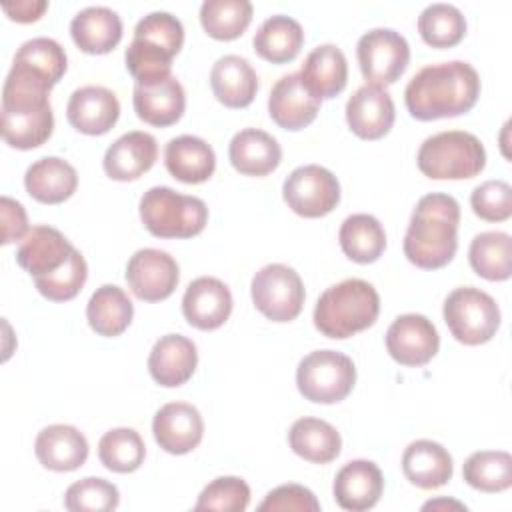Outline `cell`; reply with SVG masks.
<instances>
[{
  "instance_id": "obj_1",
  "label": "cell",
  "mask_w": 512,
  "mask_h": 512,
  "mask_svg": "<svg viewBox=\"0 0 512 512\" xmlns=\"http://www.w3.org/2000/svg\"><path fill=\"white\" fill-rule=\"evenodd\" d=\"M56 84L34 68L12 62L2 86L0 130L8 146L32 150L42 146L54 130L50 90Z\"/></svg>"
},
{
  "instance_id": "obj_2",
  "label": "cell",
  "mask_w": 512,
  "mask_h": 512,
  "mask_svg": "<svg viewBox=\"0 0 512 512\" xmlns=\"http://www.w3.org/2000/svg\"><path fill=\"white\" fill-rule=\"evenodd\" d=\"M478 96L480 76L464 60L424 66L404 88L410 116L422 122L466 114L474 108Z\"/></svg>"
},
{
  "instance_id": "obj_3",
  "label": "cell",
  "mask_w": 512,
  "mask_h": 512,
  "mask_svg": "<svg viewBox=\"0 0 512 512\" xmlns=\"http://www.w3.org/2000/svg\"><path fill=\"white\" fill-rule=\"evenodd\" d=\"M458 224L460 204L456 198L442 192L422 196L404 234V256L424 270L446 266L458 250Z\"/></svg>"
},
{
  "instance_id": "obj_4",
  "label": "cell",
  "mask_w": 512,
  "mask_h": 512,
  "mask_svg": "<svg viewBox=\"0 0 512 512\" xmlns=\"http://www.w3.org/2000/svg\"><path fill=\"white\" fill-rule=\"evenodd\" d=\"M184 44V26L170 12H150L134 26V38L124 52L126 70L138 84L172 76V58Z\"/></svg>"
},
{
  "instance_id": "obj_5",
  "label": "cell",
  "mask_w": 512,
  "mask_h": 512,
  "mask_svg": "<svg viewBox=\"0 0 512 512\" xmlns=\"http://www.w3.org/2000/svg\"><path fill=\"white\" fill-rule=\"evenodd\" d=\"M380 312L376 288L360 278L326 288L314 308V326L328 338L344 340L370 328Z\"/></svg>"
},
{
  "instance_id": "obj_6",
  "label": "cell",
  "mask_w": 512,
  "mask_h": 512,
  "mask_svg": "<svg viewBox=\"0 0 512 512\" xmlns=\"http://www.w3.org/2000/svg\"><path fill=\"white\" fill-rule=\"evenodd\" d=\"M416 164L432 180H466L484 170L486 150L474 134L446 130L420 144Z\"/></svg>"
},
{
  "instance_id": "obj_7",
  "label": "cell",
  "mask_w": 512,
  "mask_h": 512,
  "mask_svg": "<svg viewBox=\"0 0 512 512\" xmlns=\"http://www.w3.org/2000/svg\"><path fill=\"white\" fill-rule=\"evenodd\" d=\"M140 220L156 238H192L204 230L208 208L196 196L152 186L140 198Z\"/></svg>"
},
{
  "instance_id": "obj_8",
  "label": "cell",
  "mask_w": 512,
  "mask_h": 512,
  "mask_svg": "<svg viewBox=\"0 0 512 512\" xmlns=\"http://www.w3.org/2000/svg\"><path fill=\"white\" fill-rule=\"evenodd\" d=\"M356 384L352 358L338 350H314L304 356L296 370L300 394L314 404L342 402Z\"/></svg>"
},
{
  "instance_id": "obj_9",
  "label": "cell",
  "mask_w": 512,
  "mask_h": 512,
  "mask_svg": "<svg viewBox=\"0 0 512 512\" xmlns=\"http://www.w3.org/2000/svg\"><path fill=\"white\" fill-rule=\"evenodd\" d=\"M442 314L450 334L466 346H478L492 340L500 328V308L496 300L474 286L452 290L444 300Z\"/></svg>"
},
{
  "instance_id": "obj_10",
  "label": "cell",
  "mask_w": 512,
  "mask_h": 512,
  "mask_svg": "<svg viewBox=\"0 0 512 512\" xmlns=\"http://www.w3.org/2000/svg\"><path fill=\"white\" fill-rule=\"evenodd\" d=\"M256 310L272 322H290L298 318L304 306V284L300 274L286 264H266L250 284Z\"/></svg>"
},
{
  "instance_id": "obj_11",
  "label": "cell",
  "mask_w": 512,
  "mask_h": 512,
  "mask_svg": "<svg viewBox=\"0 0 512 512\" xmlns=\"http://www.w3.org/2000/svg\"><path fill=\"white\" fill-rule=\"evenodd\" d=\"M356 56L366 84L384 88L394 84L406 72L410 46L400 32L392 28H374L360 36Z\"/></svg>"
},
{
  "instance_id": "obj_12",
  "label": "cell",
  "mask_w": 512,
  "mask_h": 512,
  "mask_svg": "<svg viewBox=\"0 0 512 512\" xmlns=\"http://www.w3.org/2000/svg\"><path fill=\"white\" fill-rule=\"evenodd\" d=\"M288 208L304 218H320L330 214L340 202L338 178L320 164L294 168L282 186Z\"/></svg>"
},
{
  "instance_id": "obj_13",
  "label": "cell",
  "mask_w": 512,
  "mask_h": 512,
  "mask_svg": "<svg viewBox=\"0 0 512 512\" xmlns=\"http://www.w3.org/2000/svg\"><path fill=\"white\" fill-rule=\"evenodd\" d=\"M178 280V262L158 248H140L126 264L128 288L144 302L166 300L176 290Z\"/></svg>"
},
{
  "instance_id": "obj_14",
  "label": "cell",
  "mask_w": 512,
  "mask_h": 512,
  "mask_svg": "<svg viewBox=\"0 0 512 512\" xmlns=\"http://www.w3.org/2000/svg\"><path fill=\"white\" fill-rule=\"evenodd\" d=\"M438 348V330L422 314H402L386 330V350L402 366H424Z\"/></svg>"
},
{
  "instance_id": "obj_15",
  "label": "cell",
  "mask_w": 512,
  "mask_h": 512,
  "mask_svg": "<svg viewBox=\"0 0 512 512\" xmlns=\"http://www.w3.org/2000/svg\"><path fill=\"white\" fill-rule=\"evenodd\" d=\"M152 434L164 452L178 456L188 454L202 442L204 420L196 406L188 402H168L154 414Z\"/></svg>"
},
{
  "instance_id": "obj_16",
  "label": "cell",
  "mask_w": 512,
  "mask_h": 512,
  "mask_svg": "<svg viewBox=\"0 0 512 512\" xmlns=\"http://www.w3.org/2000/svg\"><path fill=\"white\" fill-rule=\"evenodd\" d=\"M394 118L396 110L392 96L382 86L364 84L346 102V122L362 140H378L386 136Z\"/></svg>"
},
{
  "instance_id": "obj_17",
  "label": "cell",
  "mask_w": 512,
  "mask_h": 512,
  "mask_svg": "<svg viewBox=\"0 0 512 512\" xmlns=\"http://www.w3.org/2000/svg\"><path fill=\"white\" fill-rule=\"evenodd\" d=\"M232 312V294L228 286L214 276L192 280L182 296V314L198 330L220 328Z\"/></svg>"
},
{
  "instance_id": "obj_18",
  "label": "cell",
  "mask_w": 512,
  "mask_h": 512,
  "mask_svg": "<svg viewBox=\"0 0 512 512\" xmlns=\"http://www.w3.org/2000/svg\"><path fill=\"white\" fill-rule=\"evenodd\" d=\"M72 250L74 246L60 230L40 224L32 226L20 240L16 262L32 278H42L62 268L68 262Z\"/></svg>"
},
{
  "instance_id": "obj_19",
  "label": "cell",
  "mask_w": 512,
  "mask_h": 512,
  "mask_svg": "<svg viewBox=\"0 0 512 512\" xmlns=\"http://www.w3.org/2000/svg\"><path fill=\"white\" fill-rule=\"evenodd\" d=\"M66 116L72 128L88 136L106 134L120 116V102L116 94L104 86L76 88L68 100Z\"/></svg>"
},
{
  "instance_id": "obj_20",
  "label": "cell",
  "mask_w": 512,
  "mask_h": 512,
  "mask_svg": "<svg viewBox=\"0 0 512 512\" xmlns=\"http://www.w3.org/2000/svg\"><path fill=\"white\" fill-rule=\"evenodd\" d=\"M322 100L312 96L300 82L298 72L284 74L270 90L268 114L284 130H302L318 116Z\"/></svg>"
},
{
  "instance_id": "obj_21",
  "label": "cell",
  "mask_w": 512,
  "mask_h": 512,
  "mask_svg": "<svg viewBox=\"0 0 512 512\" xmlns=\"http://www.w3.org/2000/svg\"><path fill=\"white\" fill-rule=\"evenodd\" d=\"M134 112L150 126L166 128L176 124L186 108V94L176 76H168L156 82H134L132 92Z\"/></svg>"
},
{
  "instance_id": "obj_22",
  "label": "cell",
  "mask_w": 512,
  "mask_h": 512,
  "mask_svg": "<svg viewBox=\"0 0 512 512\" xmlns=\"http://www.w3.org/2000/svg\"><path fill=\"white\" fill-rule=\"evenodd\" d=\"M158 158L156 138L142 130H132L114 140L102 160L106 176L118 182L138 180Z\"/></svg>"
},
{
  "instance_id": "obj_23",
  "label": "cell",
  "mask_w": 512,
  "mask_h": 512,
  "mask_svg": "<svg viewBox=\"0 0 512 512\" xmlns=\"http://www.w3.org/2000/svg\"><path fill=\"white\" fill-rule=\"evenodd\" d=\"M198 366L196 344L182 334L160 336L148 354V372L160 386L176 388L188 382Z\"/></svg>"
},
{
  "instance_id": "obj_24",
  "label": "cell",
  "mask_w": 512,
  "mask_h": 512,
  "mask_svg": "<svg viewBox=\"0 0 512 512\" xmlns=\"http://www.w3.org/2000/svg\"><path fill=\"white\" fill-rule=\"evenodd\" d=\"M384 490L380 468L370 460H352L344 464L334 478V500L342 510L364 512L378 504Z\"/></svg>"
},
{
  "instance_id": "obj_25",
  "label": "cell",
  "mask_w": 512,
  "mask_h": 512,
  "mask_svg": "<svg viewBox=\"0 0 512 512\" xmlns=\"http://www.w3.org/2000/svg\"><path fill=\"white\" fill-rule=\"evenodd\" d=\"M34 452L44 468L54 472H72L86 462L88 440L70 424H50L38 432Z\"/></svg>"
},
{
  "instance_id": "obj_26",
  "label": "cell",
  "mask_w": 512,
  "mask_h": 512,
  "mask_svg": "<svg viewBox=\"0 0 512 512\" xmlns=\"http://www.w3.org/2000/svg\"><path fill=\"white\" fill-rule=\"evenodd\" d=\"M304 88L316 98L338 96L348 82V62L344 52L334 44H320L304 58L298 72Z\"/></svg>"
},
{
  "instance_id": "obj_27",
  "label": "cell",
  "mask_w": 512,
  "mask_h": 512,
  "mask_svg": "<svg viewBox=\"0 0 512 512\" xmlns=\"http://www.w3.org/2000/svg\"><path fill=\"white\" fill-rule=\"evenodd\" d=\"M210 86L216 100L226 108H246L258 92V76L246 58L226 54L214 62Z\"/></svg>"
},
{
  "instance_id": "obj_28",
  "label": "cell",
  "mask_w": 512,
  "mask_h": 512,
  "mask_svg": "<svg viewBox=\"0 0 512 512\" xmlns=\"http://www.w3.org/2000/svg\"><path fill=\"white\" fill-rule=\"evenodd\" d=\"M402 472L406 480L422 490L444 486L454 472L450 452L434 440H414L402 454Z\"/></svg>"
},
{
  "instance_id": "obj_29",
  "label": "cell",
  "mask_w": 512,
  "mask_h": 512,
  "mask_svg": "<svg viewBox=\"0 0 512 512\" xmlns=\"http://www.w3.org/2000/svg\"><path fill=\"white\" fill-rule=\"evenodd\" d=\"M228 158L234 170L244 176H266L278 168L282 148L272 134L258 128H244L232 136Z\"/></svg>"
},
{
  "instance_id": "obj_30",
  "label": "cell",
  "mask_w": 512,
  "mask_h": 512,
  "mask_svg": "<svg viewBox=\"0 0 512 512\" xmlns=\"http://www.w3.org/2000/svg\"><path fill=\"white\" fill-rule=\"evenodd\" d=\"M164 164L176 180L184 184H200L214 174L216 154L206 140L182 134L166 144Z\"/></svg>"
},
{
  "instance_id": "obj_31",
  "label": "cell",
  "mask_w": 512,
  "mask_h": 512,
  "mask_svg": "<svg viewBox=\"0 0 512 512\" xmlns=\"http://www.w3.org/2000/svg\"><path fill=\"white\" fill-rule=\"evenodd\" d=\"M74 44L86 54H108L122 40V20L106 6H88L70 22Z\"/></svg>"
},
{
  "instance_id": "obj_32",
  "label": "cell",
  "mask_w": 512,
  "mask_h": 512,
  "mask_svg": "<svg viewBox=\"0 0 512 512\" xmlns=\"http://www.w3.org/2000/svg\"><path fill=\"white\" fill-rule=\"evenodd\" d=\"M24 186L34 200L42 204H60L76 192L78 174L64 158L46 156L28 166Z\"/></svg>"
},
{
  "instance_id": "obj_33",
  "label": "cell",
  "mask_w": 512,
  "mask_h": 512,
  "mask_svg": "<svg viewBox=\"0 0 512 512\" xmlns=\"http://www.w3.org/2000/svg\"><path fill=\"white\" fill-rule=\"evenodd\" d=\"M304 44V30L298 20L286 14H274L266 18L254 34V52L272 62L286 64L292 62Z\"/></svg>"
},
{
  "instance_id": "obj_34",
  "label": "cell",
  "mask_w": 512,
  "mask_h": 512,
  "mask_svg": "<svg viewBox=\"0 0 512 512\" xmlns=\"http://www.w3.org/2000/svg\"><path fill=\"white\" fill-rule=\"evenodd\" d=\"M132 316V300L116 284H104L96 288L86 304V320L98 336H120L130 326Z\"/></svg>"
},
{
  "instance_id": "obj_35",
  "label": "cell",
  "mask_w": 512,
  "mask_h": 512,
  "mask_svg": "<svg viewBox=\"0 0 512 512\" xmlns=\"http://www.w3.org/2000/svg\"><path fill=\"white\" fill-rule=\"evenodd\" d=\"M288 444L300 458L314 464H328L340 454L342 438L330 422L304 416L290 426Z\"/></svg>"
},
{
  "instance_id": "obj_36",
  "label": "cell",
  "mask_w": 512,
  "mask_h": 512,
  "mask_svg": "<svg viewBox=\"0 0 512 512\" xmlns=\"http://www.w3.org/2000/svg\"><path fill=\"white\" fill-rule=\"evenodd\" d=\"M338 242L350 260L358 264H372L386 248V232L372 214H352L342 222Z\"/></svg>"
},
{
  "instance_id": "obj_37",
  "label": "cell",
  "mask_w": 512,
  "mask_h": 512,
  "mask_svg": "<svg viewBox=\"0 0 512 512\" xmlns=\"http://www.w3.org/2000/svg\"><path fill=\"white\" fill-rule=\"evenodd\" d=\"M468 260L472 270L490 280L502 282L512 274V240L506 232H482L476 234L468 248Z\"/></svg>"
},
{
  "instance_id": "obj_38",
  "label": "cell",
  "mask_w": 512,
  "mask_h": 512,
  "mask_svg": "<svg viewBox=\"0 0 512 512\" xmlns=\"http://www.w3.org/2000/svg\"><path fill=\"white\" fill-rule=\"evenodd\" d=\"M462 476L480 492H504L512 486V456L504 450H480L466 458Z\"/></svg>"
},
{
  "instance_id": "obj_39",
  "label": "cell",
  "mask_w": 512,
  "mask_h": 512,
  "mask_svg": "<svg viewBox=\"0 0 512 512\" xmlns=\"http://www.w3.org/2000/svg\"><path fill=\"white\" fill-rule=\"evenodd\" d=\"M250 22L252 4L248 0H204L200 6V24L214 40H234Z\"/></svg>"
},
{
  "instance_id": "obj_40",
  "label": "cell",
  "mask_w": 512,
  "mask_h": 512,
  "mask_svg": "<svg viewBox=\"0 0 512 512\" xmlns=\"http://www.w3.org/2000/svg\"><path fill=\"white\" fill-rule=\"evenodd\" d=\"M418 32L432 48H452L466 34V18L454 4L434 2L420 12Z\"/></svg>"
},
{
  "instance_id": "obj_41",
  "label": "cell",
  "mask_w": 512,
  "mask_h": 512,
  "mask_svg": "<svg viewBox=\"0 0 512 512\" xmlns=\"http://www.w3.org/2000/svg\"><path fill=\"white\" fill-rule=\"evenodd\" d=\"M146 446L134 428H112L98 442V458L104 468L128 474L142 466Z\"/></svg>"
},
{
  "instance_id": "obj_42",
  "label": "cell",
  "mask_w": 512,
  "mask_h": 512,
  "mask_svg": "<svg viewBox=\"0 0 512 512\" xmlns=\"http://www.w3.org/2000/svg\"><path fill=\"white\" fill-rule=\"evenodd\" d=\"M86 278H88L86 260L74 248L68 262L62 268H58L48 276L34 278V286L44 298L52 302H68L78 296V292L86 284Z\"/></svg>"
},
{
  "instance_id": "obj_43",
  "label": "cell",
  "mask_w": 512,
  "mask_h": 512,
  "mask_svg": "<svg viewBox=\"0 0 512 512\" xmlns=\"http://www.w3.org/2000/svg\"><path fill=\"white\" fill-rule=\"evenodd\" d=\"M120 504V492L118 488L98 476L82 478L68 486L64 494V506L72 512H108L116 510Z\"/></svg>"
},
{
  "instance_id": "obj_44",
  "label": "cell",
  "mask_w": 512,
  "mask_h": 512,
  "mask_svg": "<svg viewBox=\"0 0 512 512\" xmlns=\"http://www.w3.org/2000/svg\"><path fill=\"white\" fill-rule=\"evenodd\" d=\"M250 504V486L238 476H220L212 480L198 496L196 510L244 512Z\"/></svg>"
},
{
  "instance_id": "obj_45",
  "label": "cell",
  "mask_w": 512,
  "mask_h": 512,
  "mask_svg": "<svg viewBox=\"0 0 512 512\" xmlns=\"http://www.w3.org/2000/svg\"><path fill=\"white\" fill-rule=\"evenodd\" d=\"M14 60L36 68L38 72L52 78L56 84L60 82V78L64 76V72L68 68V58H66L64 48L56 40L46 38V36L26 40L18 48Z\"/></svg>"
},
{
  "instance_id": "obj_46",
  "label": "cell",
  "mask_w": 512,
  "mask_h": 512,
  "mask_svg": "<svg viewBox=\"0 0 512 512\" xmlns=\"http://www.w3.org/2000/svg\"><path fill=\"white\" fill-rule=\"evenodd\" d=\"M470 206L486 222H504L512 216V188L504 180H486L472 190Z\"/></svg>"
},
{
  "instance_id": "obj_47",
  "label": "cell",
  "mask_w": 512,
  "mask_h": 512,
  "mask_svg": "<svg viewBox=\"0 0 512 512\" xmlns=\"http://www.w3.org/2000/svg\"><path fill=\"white\" fill-rule=\"evenodd\" d=\"M260 512H318L320 502L314 492L300 484H282L266 494L258 504Z\"/></svg>"
},
{
  "instance_id": "obj_48",
  "label": "cell",
  "mask_w": 512,
  "mask_h": 512,
  "mask_svg": "<svg viewBox=\"0 0 512 512\" xmlns=\"http://www.w3.org/2000/svg\"><path fill=\"white\" fill-rule=\"evenodd\" d=\"M0 214H2V244H12L16 240H22L30 230L24 206L10 196H2Z\"/></svg>"
},
{
  "instance_id": "obj_49",
  "label": "cell",
  "mask_w": 512,
  "mask_h": 512,
  "mask_svg": "<svg viewBox=\"0 0 512 512\" xmlns=\"http://www.w3.org/2000/svg\"><path fill=\"white\" fill-rule=\"evenodd\" d=\"M46 8V0H16L2 4V10L8 14V18L16 22H36Z\"/></svg>"
},
{
  "instance_id": "obj_50",
  "label": "cell",
  "mask_w": 512,
  "mask_h": 512,
  "mask_svg": "<svg viewBox=\"0 0 512 512\" xmlns=\"http://www.w3.org/2000/svg\"><path fill=\"white\" fill-rule=\"evenodd\" d=\"M458 508V510H466V506L464 504H460V502H454V500H446V498H440V500H430V502H426L422 508L424 510H430V508Z\"/></svg>"
}]
</instances>
